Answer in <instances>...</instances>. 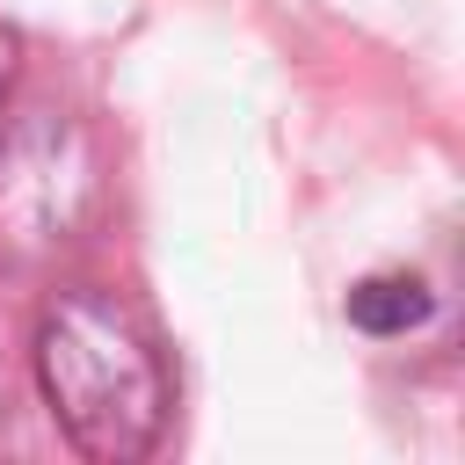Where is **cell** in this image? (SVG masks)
Here are the masks:
<instances>
[{
	"instance_id": "1",
	"label": "cell",
	"mask_w": 465,
	"mask_h": 465,
	"mask_svg": "<svg viewBox=\"0 0 465 465\" xmlns=\"http://www.w3.org/2000/svg\"><path fill=\"white\" fill-rule=\"evenodd\" d=\"M36 385L65 443L94 465H138L174 414V371L145 312L102 283H73L36 320Z\"/></svg>"
},
{
	"instance_id": "2",
	"label": "cell",
	"mask_w": 465,
	"mask_h": 465,
	"mask_svg": "<svg viewBox=\"0 0 465 465\" xmlns=\"http://www.w3.org/2000/svg\"><path fill=\"white\" fill-rule=\"evenodd\" d=\"M429 312H436V298H429V283H421L414 269H378V276H363V283L349 291V320H356L363 334H378V341L414 334Z\"/></svg>"
},
{
	"instance_id": "3",
	"label": "cell",
	"mask_w": 465,
	"mask_h": 465,
	"mask_svg": "<svg viewBox=\"0 0 465 465\" xmlns=\"http://www.w3.org/2000/svg\"><path fill=\"white\" fill-rule=\"evenodd\" d=\"M15 73H22V36L0 22V102H7V87H15Z\"/></svg>"
}]
</instances>
